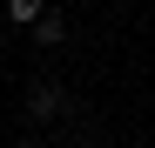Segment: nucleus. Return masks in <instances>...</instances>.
Instances as JSON below:
<instances>
[{
  "label": "nucleus",
  "mask_w": 155,
  "mask_h": 148,
  "mask_svg": "<svg viewBox=\"0 0 155 148\" xmlns=\"http://www.w3.org/2000/svg\"><path fill=\"white\" fill-rule=\"evenodd\" d=\"M34 34H41V40H47V47H54V40H61V34H68V20H61V14H41V20H34Z\"/></svg>",
  "instance_id": "obj_3"
},
{
  "label": "nucleus",
  "mask_w": 155,
  "mask_h": 148,
  "mask_svg": "<svg viewBox=\"0 0 155 148\" xmlns=\"http://www.w3.org/2000/svg\"><path fill=\"white\" fill-rule=\"evenodd\" d=\"M27 114L54 121V114H61V88H34V94H27Z\"/></svg>",
  "instance_id": "obj_1"
},
{
  "label": "nucleus",
  "mask_w": 155,
  "mask_h": 148,
  "mask_svg": "<svg viewBox=\"0 0 155 148\" xmlns=\"http://www.w3.org/2000/svg\"><path fill=\"white\" fill-rule=\"evenodd\" d=\"M47 7H41V0H7V20H14V27H34V20H41Z\"/></svg>",
  "instance_id": "obj_2"
}]
</instances>
